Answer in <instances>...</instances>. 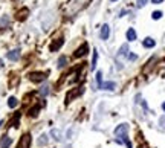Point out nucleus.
Segmentation results:
<instances>
[{
    "label": "nucleus",
    "mask_w": 165,
    "mask_h": 148,
    "mask_svg": "<svg viewBox=\"0 0 165 148\" xmlns=\"http://www.w3.org/2000/svg\"><path fill=\"white\" fill-rule=\"evenodd\" d=\"M82 92H84L82 87H75V89H70V92H67V95H66V104H69L70 101H73V99H77L78 96H81Z\"/></svg>",
    "instance_id": "1"
},
{
    "label": "nucleus",
    "mask_w": 165,
    "mask_h": 148,
    "mask_svg": "<svg viewBox=\"0 0 165 148\" xmlns=\"http://www.w3.org/2000/svg\"><path fill=\"white\" fill-rule=\"evenodd\" d=\"M31 134L29 133H26V134H23L22 136V139L18 141V145H17V148H29L31 147Z\"/></svg>",
    "instance_id": "2"
},
{
    "label": "nucleus",
    "mask_w": 165,
    "mask_h": 148,
    "mask_svg": "<svg viewBox=\"0 0 165 148\" xmlns=\"http://www.w3.org/2000/svg\"><path fill=\"white\" fill-rule=\"evenodd\" d=\"M127 131H128V125L127 124H121V125H118L115 128V136L124 137V136H127Z\"/></svg>",
    "instance_id": "3"
},
{
    "label": "nucleus",
    "mask_w": 165,
    "mask_h": 148,
    "mask_svg": "<svg viewBox=\"0 0 165 148\" xmlns=\"http://www.w3.org/2000/svg\"><path fill=\"white\" fill-rule=\"evenodd\" d=\"M29 78H31V81H34V83H41L48 76H46V73H43V72H32L29 75Z\"/></svg>",
    "instance_id": "4"
},
{
    "label": "nucleus",
    "mask_w": 165,
    "mask_h": 148,
    "mask_svg": "<svg viewBox=\"0 0 165 148\" xmlns=\"http://www.w3.org/2000/svg\"><path fill=\"white\" fill-rule=\"evenodd\" d=\"M87 50H89V46H87V43H84L81 47H78L77 50H75V54H73V57H77V58H80V57H82V55H86L87 54Z\"/></svg>",
    "instance_id": "5"
},
{
    "label": "nucleus",
    "mask_w": 165,
    "mask_h": 148,
    "mask_svg": "<svg viewBox=\"0 0 165 148\" xmlns=\"http://www.w3.org/2000/svg\"><path fill=\"white\" fill-rule=\"evenodd\" d=\"M109 35H110V26L109 24H103V26H101V34H99L101 40H107Z\"/></svg>",
    "instance_id": "6"
},
{
    "label": "nucleus",
    "mask_w": 165,
    "mask_h": 148,
    "mask_svg": "<svg viewBox=\"0 0 165 148\" xmlns=\"http://www.w3.org/2000/svg\"><path fill=\"white\" fill-rule=\"evenodd\" d=\"M61 46H63V38H55L52 41V45L49 46V50L51 52H55V50H58Z\"/></svg>",
    "instance_id": "7"
},
{
    "label": "nucleus",
    "mask_w": 165,
    "mask_h": 148,
    "mask_svg": "<svg viewBox=\"0 0 165 148\" xmlns=\"http://www.w3.org/2000/svg\"><path fill=\"white\" fill-rule=\"evenodd\" d=\"M11 142H12V139L5 134L2 139H0V148H9L11 147Z\"/></svg>",
    "instance_id": "8"
},
{
    "label": "nucleus",
    "mask_w": 165,
    "mask_h": 148,
    "mask_svg": "<svg viewBox=\"0 0 165 148\" xmlns=\"http://www.w3.org/2000/svg\"><path fill=\"white\" fill-rule=\"evenodd\" d=\"M8 60H11V61H17L18 58H20V50L18 49H14V50H11V52H8Z\"/></svg>",
    "instance_id": "9"
},
{
    "label": "nucleus",
    "mask_w": 165,
    "mask_h": 148,
    "mask_svg": "<svg viewBox=\"0 0 165 148\" xmlns=\"http://www.w3.org/2000/svg\"><path fill=\"white\" fill-rule=\"evenodd\" d=\"M101 89H103V90H115V89H116V83H113V81L103 83V85H101Z\"/></svg>",
    "instance_id": "10"
},
{
    "label": "nucleus",
    "mask_w": 165,
    "mask_h": 148,
    "mask_svg": "<svg viewBox=\"0 0 165 148\" xmlns=\"http://www.w3.org/2000/svg\"><path fill=\"white\" fill-rule=\"evenodd\" d=\"M125 35H127V40H128V41H135V40H136V31H135L133 28H130V29L127 31Z\"/></svg>",
    "instance_id": "11"
},
{
    "label": "nucleus",
    "mask_w": 165,
    "mask_h": 148,
    "mask_svg": "<svg viewBox=\"0 0 165 148\" xmlns=\"http://www.w3.org/2000/svg\"><path fill=\"white\" fill-rule=\"evenodd\" d=\"M48 142H49V136L48 134H41L37 144H38L40 147H44V145H48Z\"/></svg>",
    "instance_id": "12"
},
{
    "label": "nucleus",
    "mask_w": 165,
    "mask_h": 148,
    "mask_svg": "<svg viewBox=\"0 0 165 148\" xmlns=\"http://www.w3.org/2000/svg\"><path fill=\"white\" fill-rule=\"evenodd\" d=\"M51 134L54 136V139H55V141H61V139H63V134H61V131H60V130H57V128H52Z\"/></svg>",
    "instance_id": "13"
},
{
    "label": "nucleus",
    "mask_w": 165,
    "mask_h": 148,
    "mask_svg": "<svg viewBox=\"0 0 165 148\" xmlns=\"http://www.w3.org/2000/svg\"><path fill=\"white\" fill-rule=\"evenodd\" d=\"M144 47H154V45H156V41L153 40V38H150V37H147L145 40H144Z\"/></svg>",
    "instance_id": "14"
},
{
    "label": "nucleus",
    "mask_w": 165,
    "mask_h": 148,
    "mask_svg": "<svg viewBox=\"0 0 165 148\" xmlns=\"http://www.w3.org/2000/svg\"><path fill=\"white\" fill-rule=\"evenodd\" d=\"M119 57H127L128 55V46L127 45H122L121 46V49H119V54H118Z\"/></svg>",
    "instance_id": "15"
},
{
    "label": "nucleus",
    "mask_w": 165,
    "mask_h": 148,
    "mask_svg": "<svg viewBox=\"0 0 165 148\" xmlns=\"http://www.w3.org/2000/svg\"><path fill=\"white\" fill-rule=\"evenodd\" d=\"M17 104H18V101H17V98H14V96H11L8 99V106H9V108H15L17 107Z\"/></svg>",
    "instance_id": "16"
},
{
    "label": "nucleus",
    "mask_w": 165,
    "mask_h": 148,
    "mask_svg": "<svg viewBox=\"0 0 165 148\" xmlns=\"http://www.w3.org/2000/svg\"><path fill=\"white\" fill-rule=\"evenodd\" d=\"M38 111H40V106H35V107H32V108L29 110V116L35 118L37 115H38Z\"/></svg>",
    "instance_id": "17"
},
{
    "label": "nucleus",
    "mask_w": 165,
    "mask_h": 148,
    "mask_svg": "<svg viewBox=\"0 0 165 148\" xmlns=\"http://www.w3.org/2000/svg\"><path fill=\"white\" fill-rule=\"evenodd\" d=\"M96 61H98V52H93V57H92V70H95L96 67Z\"/></svg>",
    "instance_id": "18"
},
{
    "label": "nucleus",
    "mask_w": 165,
    "mask_h": 148,
    "mask_svg": "<svg viewBox=\"0 0 165 148\" xmlns=\"http://www.w3.org/2000/svg\"><path fill=\"white\" fill-rule=\"evenodd\" d=\"M28 12H29V11H28L26 8H25L23 11H20V12L17 14V19H18V20H25V19H26V15H28Z\"/></svg>",
    "instance_id": "19"
},
{
    "label": "nucleus",
    "mask_w": 165,
    "mask_h": 148,
    "mask_svg": "<svg viewBox=\"0 0 165 148\" xmlns=\"http://www.w3.org/2000/svg\"><path fill=\"white\" fill-rule=\"evenodd\" d=\"M96 84H98V89H101V85H103V73L101 72H96Z\"/></svg>",
    "instance_id": "20"
},
{
    "label": "nucleus",
    "mask_w": 165,
    "mask_h": 148,
    "mask_svg": "<svg viewBox=\"0 0 165 148\" xmlns=\"http://www.w3.org/2000/svg\"><path fill=\"white\" fill-rule=\"evenodd\" d=\"M66 61H67V58H66V57H60L57 66H58V67H64V66H66Z\"/></svg>",
    "instance_id": "21"
},
{
    "label": "nucleus",
    "mask_w": 165,
    "mask_h": 148,
    "mask_svg": "<svg viewBox=\"0 0 165 148\" xmlns=\"http://www.w3.org/2000/svg\"><path fill=\"white\" fill-rule=\"evenodd\" d=\"M40 93L43 95V96H48V95H49V87L48 85H43L41 90H40Z\"/></svg>",
    "instance_id": "22"
},
{
    "label": "nucleus",
    "mask_w": 165,
    "mask_h": 148,
    "mask_svg": "<svg viewBox=\"0 0 165 148\" xmlns=\"http://www.w3.org/2000/svg\"><path fill=\"white\" fill-rule=\"evenodd\" d=\"M151 17H153V20H159L161 17H162V12H161V11H154V12L151 14Z\"/></svg>",
    "instance_id": "23"
},
{
    "label": "nucleus",
    "mask_w": 165,
    "mask_h": 148,
    "mask_svg": "<svg viewBox=\"0 0 165 148\" xmlns=\"http://www.w3.org/2000/svg\"><path fill=\"white\" fill-rule=\"evenodd\" d=\"M136 3H138V8H142L147 3V0H136Z\"/></svg>",
    "instance_id": "24"
},
{
    "label": "nucleus",
    "mask_w": 165,
    "mask_h": 148,
    "mask_svg": "<svg viewBox=\"0 0 165 148\" xmlns=\"http://www.w3.org/2000/svg\"><path fill=\"white\" fill-rule=\"evenodd\" d=\"M20 119V113H17V115L14 116V127H17V121Z\"/></svg>",
    "instance_id": "25"
},
{
    "label": "nucleus",
    "mask_w": 165,
    "mask_h": 148,
    "mask_svg": "<svg viewBox=\"0 0 165 148\" xmlns=\"http://www.w3.org/2000/svg\"><path fill=\"white\" fill-rule=\"evenodd\" d=\"M128 58H130V60H133V61H135V60H136L138 57H136L135 54H128Z\"/></svg>",
    "instance_id": "26"
},
{
    "label": "nucleus",
    "mask_w": 165,
    "mask_h": 148,
    "mask_svg": "<svg viewBox=\"0 0 165 148\" xmlns=\"http://www.w3.org/2000/svg\"><path fill=\"white\" fill-rule=\"evenodd\" d=\"M151 2H153L154 5H159V3H162V0H151Z\"/></svg>",
    "instance_id": "27"
},
{
    "label": "nucleus",
    "mask_w": 165,
    "mask_h": 148,
    "mask_svg": "<svg viewBox=\"0 0 165 148\" xmlns=\"http://www.w3.org/2000/svg\"><path fill=\"white\" fill-rule=\"evenodd\" d=\"M162 110H164V111H165V102H164V104H162Z\"/></svg>",
    "instance_id": "28"
},
{
    "label": "nucleus",
    "mask_w": 165,
    "mask_h": 148,
    "mask_svg": "<svg viewBox=\"0 0 165 148\" xmlns=\"http://www.w3.org/2000/svg\"><path fill=\"white\" fill-rule=\"evenodd\" d=\"M0 67H2V60H0Z\"/></svg>",
    "instance_id": "29"
},
{
    "label": "nucleus",
    "mask_w": 165,
    "mask_h": 148,
    "mask_svg": "<svg viewBox=\"0 0 165 148\" xmlns=\"http://www.w3.org/2000/svg\"><path fill=\"white\" fill-rule=\"evenodd\" d=\"M2 124H3V121H0V125H2Z\"/></svg>",
    "instance_id": "30"
},
{
    "label": "nucleus",
    "mask_w": 165,
    "mask_h": 148,
    "mask_svg": "<svg viewBox=\"0 0 165 148\" xmlns=\"http://www.w3.org/2000/svg\"><path fill=\"white\" fill-rule=\"evenodd\" d=\"M112 2H116V0H112Z\"/></svg>",
    "instance_id": "31"
}]
</instances>
